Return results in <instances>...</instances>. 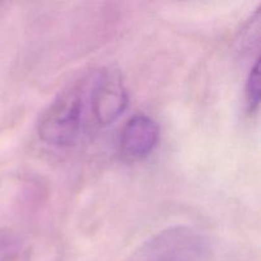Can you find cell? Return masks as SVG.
I'll return each mask as SVG.
<instances>
[{
    "label": "cell",
    "mask_w": 261,
    "mask_h": 261,
    "mask_svg": "<svg viewBox=\"0 0 261 261\" xmlns=\"http://www.w3.org/2000/svg\"><path fill=\"white\" fill-rule=\"evenodd\" d=\"M208 251L205 239L189 227H172L148 240L129 261H201Z\"/></svg>",
    "instance_id": "obj_2"
},
{
    "label": "cell",
    "mask_w": 261,
    "mask_h": 261,
    "mask_svg": "<svg viewBox=\"0 0 261 261\" xmlns=\"http://www.w3.org/2000/svg\"><path fill=\"white\" fill-rule=\"evenodd\" d=\"M160 142V126L152 117L138 114L130 117L120 134V150L126 160L147 158Z\"/></svg>",
    "instance_id": "obj_4"
},
{
    "label": "cell",
    "mask_w": 261,
    "mask_h": 261,
    "mask_svg": "<svg viewBox=\"0 0 261 261\" xmlns=\"http://www.w3.org/2000/svg\"><path fill=\"white\" fill-rule=\"evenodd\" d=\"M246 103L250 112H255L260 103V69L259 58L251 68L246 83Z\"/></svg>",
    "instance_id": "obj_5"
},
{
    "label": "cell",
    "mask_w": 261,
    "mask_h": 261,
    "mask_svg": "<svg viewBox=\"0 0 261 261\" xmlns=\"http://www.w3.org/2000/svg\"><path fill=\"white\" fill-rule=\"evenodd\" d=\"M83 107L79 88H70L59 94L38 120V137L54 147L74 145L82 132Z\"/></svg>",
    "instance_id": "obj_1"
},
{
    "label": "cell",
    "mask_w": 261,
    "mask_h": 261,
    "mask_svg": "<svg viewBox=\"0 0 261 261\" xmlns=\"http://www.w3.org/2000/svg\"><path fill=\"white\" fill-rule=\"evenodd\" d=\"M129 103L126 88L119 70L107 68L97 75L92 87L91 106L94 119L102 126L116 121Z\"/></svg>",
    "instance_id": "obj_3"
}]
</instances>
